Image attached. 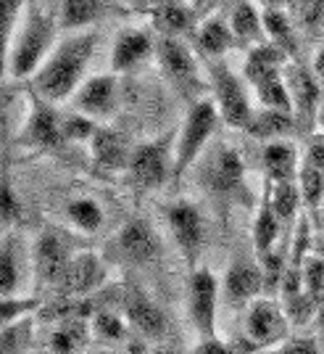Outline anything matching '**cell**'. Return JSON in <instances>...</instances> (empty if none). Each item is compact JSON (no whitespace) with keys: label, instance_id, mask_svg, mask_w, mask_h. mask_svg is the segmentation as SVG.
I'll return each instance as SVG.
<instances>
[{"label":"cell","instance_id":"1","mask_svg":"<svg viewBox=\"0 0 324 354\" xmlns=\"http://www.w3.org/2000/svg\"><path fill=\"white\" fill-rule=\"evenodd\" d=\"M95 43H98L95 32H74L61 43H56L50 56L32 77V90L50 104L72 98L85 82V72L92 59Z\"/></svg>","mask_w":324,"mask_h":354},{"label":"cell","instance_id":"2","mask_svg":"<svg viewBox=\"0 0 324 354\" xmlns=\"http://www.w3.org/2000/svg\"><path fill=\"white\" fill-rule=\"evenodd\" d=\"M56 32H59V21L53 16H48L45 8L30 3L27 16L11 43L8 77H14V80L34 77V72L43 66V61L56 48Z\"/></svg>","mask_w":324,"mask_h":354},{"label":"cell","instance_id":"3","mask_svg":"<svg viewBox=\"0 0 324 354\" xmlns=\"http://www.w3.org/2000/svg\"><path fill=\"white\" fill-rule=\"evenodd\" d=\"M219 122L221 117L214 98H201V101L190 104L188 117L177 133V143H174V183H179L185 172L198 162V156L203 153L211 135L216 133Z\"/></svg>","mask_w":324,"mask_h":354},{"label":"cell","instance_id":"4","mask_svg":"<svg viewBox=\"0 0 324 354\" xmlns=\"http://www.w3.org/2000/svg\"><path fill=\"white\" fill-rule=\"evenodd\" d=\"M174 143H177V133H166L156 140L132 148L127 175L137 188L156 191V188H163L169 180H174Z\"/></svg>","mask_w":324,"mask_h":354},{"label":"cell","instance_id":"5","mask_svg":"<svg viewBox=\"0 0 324 354\" xmlns=\"http://www.w3.org/2000/svg\"><path fill=\"white\" fill-rule=\"evenodd\" d=\"M208 88L214 93L221 122L235 130H248L256 109L251 106L243 80L224 61H208Z\"/></svg>","mask_w":324,"mask_h":354},{"label":"cell","instance_id":"6","mask_svg":"<svg viewBox=\"0 0 324 354\" xmlns=\"http://www.w3.org/2000/svg\"><path fill=\"white\" fill-rule=\"evenodd\" d=\"M156 59L166 80L177 88L182 98H188L190 104L201 101L206 93V82L201 77L198 61L192 56V50L182 43L179 37H159L156 43Z\"/></svg>","mask_w":324,"mask_h":354},{"label":"cell","instance_id":"7","mask_svg":"<svg viewBox=\"0 0 324 354\" xmlns=\"http://www.w3.org/2000/svg\"><path fill=\"white\" fill-rule=\"evenodd\" d=\"M161 254V238L148 220H130L105 243L103 257L114 265H150Z\"/></svg>","mask_w":324,"mask_h":354},{"label":"cell","instance_id":"8","mask_svg":"<svg viewBox=\"0 0 324 354\" xmlns=\"http://www.w3.org/2000/svg\"><path fill=\"white\" fill-rule=\"evenodd\" d=\"M30 111L24 119V127L16 135V143L30 151H59L63 148V133H61V114L56 111V104L45 101L43 95H37L30 88L27 93Z\"/></svg>","mask_w":324,"mask_h":354},{"label":"cell","instance_id":"9","mask_svg":"<svg viewBox=\"0 0 324 354\" xmlns=\"http://www.w3.org/2000/svg\"><path fill=\"white\" fill-rule=\"evenodd\" d=\"M216 310H219V281L208 267H198L188 281V312L201 339H216Z\"/></svg>","mask_w":324,"mask_h":354},{"label":"cell","instance_id":"10","mask_svg":"<svg viewBox=\"0 0 324 354\" xmlns=\"http://www.w3.org/2000/svg\"><path fill=\"white\" fill-rule=\"evenodd\" d=\"M290 336V323L287 315L282 310L277 299L261 296L253 304H248L245 312V339L251 341V346L261 349H272Z\"/></svg>","mask_w":324,"mask_h":354},{"label":"cell","instance_id":"11","mask_svg":"<svg viewBox=\"0 0 324 354\" xmlns=\"http://www.w3.org/2000/svg\"><path fill=\"white\" fill-rule=\"evenodd\" d=\"M166 225L177 243L188 270H198V259L203 254V214L192 201H174L166 209Z\"/></svg>","mask_w":324,"mask_h":354},{"label":"cell","instance_id":"12","mask_svg":"<svg viewBox=\"0 0 324 354\" xmlns=\"http://www.w3.org/2000/svg\"><path fill=\"white\" fill-rule=\"evenodd\" d=\"M74 111L90 119H111L119 106V80L117 74H95L85 80L72 95Z\"/></svg>","mask_w":324,"mask_h":354},{"label":"cell","instance_id":"13","mask_svg":"<svg viewBox=\"0 0 324 354\" xmlns=\"http://www.w3.org/2000/svg\"><path fill=\"white\" fill-rule=\"evenodd\" d=\"M32 259H34V275L40 278V283L45 286H63L66 278V270L72 265V254L66 241L59 233H43L34 243L32 251Z\"/></svg>","mask_w":324,"mask_h":354},{"label":"cell","instance_id":"14","mask_svg":"<svg viewBox=\"0 0 324 354\" xmlns=\"http://www.w3.org/2000/svg\"><path fill=\"white\" fill-rule=\"evenodd\" d=\"M285 82H287L290 98H293L295 122H301V124L316 122V114H319V80H316V74L309 72L301 64H287Z\"/></svg>","mask_w":324,"mask_h":354},{"label":"cell","instance_id":"15","mask_svg":"<svg viewBox=\"0 0 324 354\" xmlns=\"http://www.w3.org/2000/svg\"><path fill=\"white\" fill-rule=\"evenodd\" d=\"M121 310L127 315V323L134 330H140L148 339H161L166 333V317H163L161 307L143 291V288H124V296L119 299Z\"/></svg>","mask_w":324,"mask_h":354},{"label":"cell","instance_id":"16","mask_svg":"<svg viewBox=\"0 0 324 354\" xmlns=\"http://www.w3.org/2000/svg\"><path fill=\"white\" fill-rule=\"evenodd\" d=\"M264 294V272L259 262L235 259L224 275V296L232 307H248Z\"/></svg>","mask_w":324,"mask_h":354},{"label":"cell","instance_id":"17","mask_svg":"<svg viewBox=\"0 0 324 354\" xmlns=\"http://www.w3.org/2000/svg\"><path fill=\"white\" fill-rule=\"evenodd\" d=\"M156 53V43L148 30H137V27H127L117 35L114 40V50H111V66L114 74L134 72L137 66H143L150 56Z\"/></svg>","mask_w":324,"mask_h":354},{"label":"cell","instance_id":"18","mask_svg":"<svg viewBox=\"0 0 324 354\" xmlns=\"http://www.w3.org/2000/svg\"><path fill=\"white\" fill-rule=\"evenodd\" d=\"M132 148L134 146H130V138L121 130L105 127V124H98V130L90 140L92 162L98 164L101 169H108V172L127 169L130 159H132Z\"/></svg>","mask_w":324,"mask_h":354},{"label":"cell","instance_id":"19","mask_svg":"<svg viewBox=\"0 0 324 354\" xmlns=\"http://www.w3.org/2000/svg\"><path fill=\"white\" fill-rule=\"evenodd\" d=\"M105 283V267L103 259L92 251H82L72 257V265L66 270L63 278V294L74 296V299H88L92 291H98Z\"/></svg>","mask_w":324,"mask_h":354},{"label":"cell","instance_id":"20","mask_svg":"<svg viewBox=\"0 0 324 354\" xmlns=\"http://www.w3.org/2000/svg\"><path fill=\"white\" fill-rule=\"evenodd\" d=\"M206 183L208 188L219 196H232L243 188L245 183V164L243 156L237 153L235 148H221L214 153V159L206 169Z\"/></svg>","mask_w":324,"mask_h":354},{"label":"cell","instance_id":"21","mask_svg":"<svg viewBox=\"0 0 324 354\" xmlns=\"http://www.w3.org/2000/svg\"><path fill=\"white\" fill-rule=\"evenodd\" d=\"M290 64V56L277 48L274 43H261L253 45L248 50V59H245V66H243V74L248 80V85H261L266 80H274V77H282L285 74V66Z\"/></svg>","mask_w":324,"mask_h":354},{"label":"cell","instance_id":"22","mask_svg":"<svg viewBox=\"0 0 324 354\" xmlns=\"http://www.w3.org/2000/svg\"><path fill=\"white\" fill-rule=\"evenodd\" d=\"M148 14L153 16V27L161 37H182L195 32V11L185 0H159Z\"/></svg>","mask_w":324,"mask_h":354},{"label":"cell","instance_id":"23","mask_svg":"<svg viewBox=\"0 0 324 354\" xmlns=\"http://www.w3.org/2000/svg\"><path fill=\"white\" fill-rule=\"evenodd\" d=\"M227 21H230V30H232L237 43L251 45V48L266 43L264 19H261V11L253 0H235Z\"/></svg>","mask_w":324,"mask_h":354},{"label":"cell","instance_id":"24","mask_svg":"<svg viewBox=\"0 0 324 354\" xmlns=\"http://www.w3.org/2000/svg\"><path fill=\"white\" fill-rule=\"evenodd\" d=\"M261 164H264L266 183H295L298 169H301L298 151L287 140L266 143L261 151Z\"/></svg>","mask_w":324,"mask_h":354},{"label":"cell","instance_id":"25","mask_svg":"<svg viewBox=\"0 0 324 354\" xmlns=\"http://www.w3.org/2000/svg\"><path fill=\"white\" fill-rule=\"evenodd\" d=\"M235 43L237 40L232 30H230V21L221 19V16H211V19L201 21L195 27V45L211 61H219Z\"/></svg>","mask_w":324,"mask_h":354},{"label":"cell","instance_id":"26","mask_svg":"<svg viewBox=\"0 0 324 354\" xmlns=\"http://www.w3.org/2000/svg\"><path fill=\"white\" fill-rule=\"evenodd\" d=\"M280 233H282V222H280V217L274 214V209H272L269 191H264L261 207H259L256 220H253V249H256V257H259V259L274 251V243H277Z\"/></svg>","mask_w":324,"mask_h":354},{"label":"cell","instance_id":"27","mask_svg":"<svg viewBox=\"0 0 324 354\" xmlns=\"http://www.w3.org/2000/svg\"><path fill=\"white\" fill-rule=\"evenodd\" d=\"M103 14V0H59V27L66 32H82Z\"/></svg>","mask_w":324,"mask_h":354},{"label":"cell","instance_id":"28","mask_svg":"<svg viewBox=\"0 0 324 354\" xmlns=\"http://www.w3.org/2000/svg\"><path fill=\"white\" fill-rule=\"evenodd\" d=\"M295 130V117L287 111H272V109H259L253 111V119L245 133H251L259 140H285V135H290Z\"/></svg>","mask_w":324,"mask_h":354},{"label":"cell","instance_id":"29","mask_svg":"<svg viewBox=\"0 0 324 354\" xmlns=\"http://www.w3.org/2000/svg\"><path fill=\"white\" fill-rule=\"evenodd\" d=\"M264 19V32L269 37V43H274L277 48H282L287 56H295L298 50V37H295L293 16L287 8H264L261 11Z\"/></svg>","mask_w":324,"mask_h":354},{"label":"cell","instance_id":"30","mask_svg":"<svg viewBox=\"0 0 324 354\" xmlns=\"http://www.w3.org/2000/svg\"><path fill=\"white\" fill-rule=\"evenodd\" d=\"M32 0H0V82L8 77V53L14 43L16 21Z\"/></svg>","mask_w":324,"mask_h":354},{"label":"cell","instance_id":"31","mask_svg":"<svg viewBox=\"0 0 324 354\" xmlns=\"http://www.w3.org/2000/svg\"><path fill=\"white\" fill-rule=\"evenodd\" d=\"M269 191V201L274 214L280 217L282 225H293L298 220V209H301V191L298 183H266Z\"/></svg>","mask_w":324,"mask_h":354},{"label":"cell","instance_id":"32","mask_svg":"<svg viewBox=\"0 0 324 354\" xmlns=\"http://www.w3.org/2000/svg\"><path fill=\"white\" fill-rule=\"evenodd\" d=\"M88 330H90V320L66 317V320L53 330V336H50V349L56 354L79 352V349L88 344Z\"/></svg>","mask_w":324,"mask_h":354},{"label":"cell","instance_id":"33","mask_svg":"<svg viewBox=\"0 0 324 354\" xmlns=\"http://www.w3.org/2000/svg\"><path fill=\"white\" fill-rule=\"evenodd\" d=\"M298 191H301V198L309 209L311 217H319V209H322L324 201V172L311 167V164L301 162V169H298Z\"/></svg>","mask_w":324,"mask_h":354},{"label":"cell","instance_id":"34","mask_svg":"<svg viewBox=\"0 0 324 354\" xmlns=\"http://www.w3.org/2000/svg\"><path fill=\"white\" fill-rule=\"evenodd\" d=\"M66 217L82 233H98L103 227V209L95 198H74L66 204Z\"/></svg>","mask_w":324,"mask_h":354},{"label":"cell","instance_id":"35","mask_svg":"<svg viewBox=\"0 0 324 354\" xmlns=\"http://www.w3.org/2000/svg\"><path fill=\"white\" fill-rule=\"evenodd\" d=\"M19 291V257H16V238H0V299L16 296Z\"/></svg>","mask_w":324,"mask_h":354},{"label":"cell","instance_id":"36","mask_svg":"<svg viewBox=\"0 0 324 354\" xmlns=\"http://www.w3.org/2000/svg\"><path fill=\"white\" fill-rule=\"evenodd\" d=\"M253 93H256V101L261 104V109L293 114V98H290V90H287V82H285V74H282V77H274V80H266L261 85H256Z\"/></svg>","mask_w":324,"mask_h":354},{"label":"cell","instance_id":"37","mask_svg":"<svg viewBox=\"0 0 324 354\" xmlns=\"http://www.w3.org/2000/svg\"><path fill=\"white\" fill-rule=\"evenodd\" d=\"M282 310H285V315H287L290 328H301V325L311 323V320L316 317L319 301H316V299L303 288L301 294L285 296V299H282Z\"/></svg>","mask_w":324,"mask_h":354},{"label":"cell","instance_id":"38","mask_svg":"<svg viewBox=\"0 0 324 354\" xmlns=\"http://www.w3.org/2000/svg\"><path fill=\"white\" fill-rule=\"evenodd\" d=\"M90 330L103 341L119 344V341H130L127 339V323L121 320V315L111 310H95L90 317Z\"/></svg>","mask_w":324,"mask_h":354},{"label":"cell","instance_id":"39","mask_svg":"<svg viewBox=\"0 0 324 354\" xmlns=\"http://www.w3.org/2000/svg\"><path fill=\"white\" fill-rule=\"evenodd\" d=\"M40 310V299L34 296H3L0 299V328L19 323Z\"/></svg>","mask_w":324,"mask_h":354},{"label":"cell","instance_id":"40","mask_svg":"<svg viewBox=\"0 0 324 354\" xmlns=\"http://www.w3.org/2000/svg\"><path fill=\"white\" fill-rule=\"evenodd\" d=\"M98 130L95 119L85 117L79 111H72V114H61V133H63V140L66 143H85V140H92V135Z\"/></svg>","mask_w":324,"mask_h":354},{"label":"cell","instance_id":"41","mask_svg":"<svg viewBox=\"0 0 324 354\" xmlns=\"http://www.w3.org/2000/svg\"><path fill=\"white\" fill-rule=\"evenodd\" d=\"M24 217V207L16 198L14 188H11V177L3 169L0 175V225H16Z\"/></svg>","mask_w":324,"mask_h":354},{"label":"cell","instance_id":"42","mask_svg":"<svg viewBox=\"0 0 324 354\" xmlns=\"http://www.w3.org/2000/svg\"><path fill=\"white\" fill-rule=\"evenodd\" d=\"M30 339V317L0 328V354H21Z\"/></svg>","mask_w":324,"mask_h":354},{"label":"cell","instance_id":"43","mask_svg":"<svg viewBox=\"0 0 324 354\" xmlns=\"http://www.w3.org/2000/svg\"><path fill=\"white\" fill-rule=\"evenodd\" d=\"M303 288L309 291L319 304L324 301V257L309 254L303 262Z\"/></svg>","mask_w":324,"mask_h":354},{"label":"cell","instance_id":"44","mask_svg":"<svg viewBox=\"0 0 324 354\" xmlns=\"http://www.w3.org/2000/svg\"><path fill=\"white\" fill-rule=\"evenodd\" d=\"M287 11H293L301 19V24L316 27L324 19V0H290Z\"/></svg>","mask_w":324,"mask_h":354},{"label":"cell","instance_id":"45","mask_svg":"<svg viewBox=\"0 0 324 354\" xmlns=\"http://www.w3.org/2000/svg\"><path fill=\"white\" fill-rule=\"evenodd\" d=\"M277 354H319V346H316V339H290L282 344Z\"/></svg>","mask_w":324,"mask_h":354},{"label":"cell","instance_id":"46","mask_svg":"<svg viewBox=\"0 0 324 354\" xmlns=\"http://www.w3.org/2000/svg\"><path fill=\"white\" fill-rule=\"evenodd\" d=\"M192 354H235V352H232L230 344H224V341L216 336V339H201Z\"/></svg>","mask_w":324,"mask_h":354},{"label":"cell","instance_id":"47","mask_svg":"<svg viewBox=\"0 0 324 354\" xmlns=\"http://www.w3.org/2000/svg\"><path fill=\"white\" fill-rule=\"evenodd\" d=\"M303 162L324 172V140H311L309 148H306V159Z\"/></svg>","mask_w":324,"mask_h":354},{"label":"cell","instance_id":"48","mask_svg":"<svg viewBox=\"0 0 324 354\" xmlns=\"http://www.w3.org/2000/svg\"><path fill=\"white\" fill-rule=\"evenodd\" d=\"M127 354H150V349L143 339H130L127 341Z\"/></svg>","mask_w":324,"mask_h":354},{"label":"cell","instance_id":"49","mask_svg":"<svg viewBox=\"0 0 324 354\" xmlns=\"http://www.w3.org/2000/svg\"><path fill=\"white\" fill-rule=\"evenodd\" d=\"M314 74H316V80L324 82V48H319L316 56H314Z\"/></svg>","mask_w":324,"mask_h":354},{"label":"cell","instance_id":"50","mask_svg":"<svg viewBox=\"0 0 324 354\" xmlns=\"http://www.w3.org/2000/svg\"><path fill=\"white\" fill-rule=\"evenodd\" d=\"M253 3L261 6V11H264V8H287L290 0H253Z\"/></svg>","mask_w":324,"mask_h":354},{"label":"cell","instance_id":"51","mask_svg":"<svg viewBox=\"0 0 324 354\" xmlns=\"http://www.w3.org/2000/svg\"><path fill=\"white\" fill-rule=\"evenodd\" d=\"M127 3H130L132 8H137V11H150V8H153L159 0H127Z\"/></svg>","mask_w":324,"mask_h":354},{"label":"cell","instance_id":"52","mask_svg":"<svg viewBox=\"0 0 324 354\" xmlns=\"http://www.w3.org/2000/svg\"><path fill=\"white\" fill-rule=\"evenodd\" d=\"M314 320H316V330H319V339L324 341V301L319 304V310H316V317H314Z\"/></svg>","mask_w":324,"mask_h":354},{"label":"cell","instance_id":"53","mask_svg":"<svg viewBox=\"0 0 324 354\" xmlns=\"http://www.w3.org/2000/svg\"><path fill=\"white\" fill-rule=\"evenodd\" d=\"M316 124H319V130L324 133V104L319 106V114H316Z\"/></svg>","mask_w":324,"mask_h":354},{"label":"cell","instance_id":"54","mask_svg":"<svg viewBox=\"0 0 324 354\" xmlns=\"http://www.w3.org/2000/svg\"><path fill=\"white\" fill-rule=\"evenodd\" d=\"M150 354H174L172 349H163V346H159V349H150Z\"/></svg>","mask_w":324,"mask_h":354},{"label":"cell","instance_id":"55","mask_svg":"<svg viewBox=\"0 0 324 354\" xmlns=\"http://www.w3.org/2000/svg\"><path fill=\"white\" fill-rule=\"evenodd\" d=\"M316 220H319V225L324 227V201H322V209H319V217H316Z\"/></svg>","mask_w":324,"mask_h":354},{"label":"cell","instance_id":"56","mask_svg":"<svg viewBox=\"0 0 324 354\" xmlns=\"http://www.w3.org/2000/svg\"><path fill=\"white\" fill-rule=\"evenodd\" d=\"M256 354H277L274 349H261V352H256Z\"/></svg>","mask_w":324,"mask_h":354},{"label":"cell","instance_id":"57","mask_svg":"<svg viewBox=\"0 0 324 354\" xmlns=\"http://www.w3.org/2000/svg\"><path fill=\"white\" fill-rule=\"evenodd\" d=\"M322 257H324V243H322Z\"/></svg>","mask_w":324,"mask_h":354},{"label":"cell","instance_id":"58","mask_svg":"<svg viewBox=\"0 0 324 354\" xmlns=\"http://www.w3.org/2000/svg\"><path fill=\"white\" fill-rule=\"evenodd\" d=\"M103 354H114V352H103Z\"/></svg>","mask_w":324,"mask_h":354}]
</instances>
